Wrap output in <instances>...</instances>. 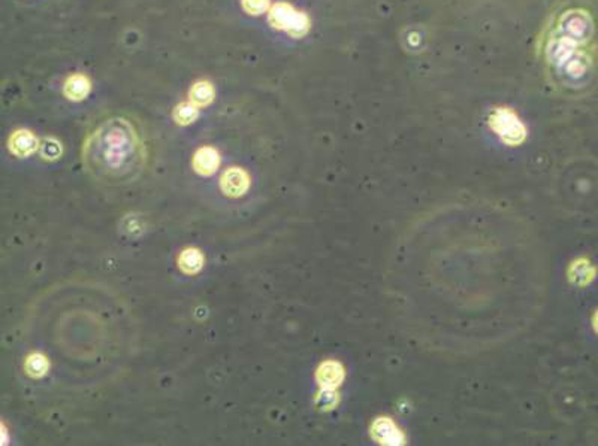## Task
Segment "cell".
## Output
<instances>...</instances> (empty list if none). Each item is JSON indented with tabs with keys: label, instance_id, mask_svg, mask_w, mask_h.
<instances>
[{
	"label": "cell",
	"instance_id": "cell-8",
	"mask_svg": "<svg viewBox=\"0 0 598 446\" xmlns=\"http://www.w3.org/2000/svg\"><path fill=\"white\" fill-rule=\"evenodd\" d=\"M320 379H322V384L325 385V387H332V385H335L337 384V381H338V371H337V366L335 364H332V363H328V364H325L324 367H322V371H320Z\"/></svg>",
	"mask_w": 598,
	"mask_h": 446
},
{
	"label": "cell",
	"instance_id": "cell-9",
	"mask_svg": "<svg viewBox=\"0 0 598 446\" xmlns=\"http://www.w3.org/2000/svg\"><path fill=\"white\" fill-rule=\"evenodd\" d=\"M14 150L18 154H29L33 150V139L29 135H18L14 141Z\"/></svg>",
	"mask_w": 598,
	"mask_h": 446
},
{
	"label": "cell",
	"instance_id": "cell-1",
	"mask_svg": "<svg viewBox=\"0 0 598 446\" xmlns=\"http://www.w3.org/2000/svg\"><path fill=\"white\" fill-rule=\"evenodd\" d=\"M83 161L88 173L99 181H134L146 164V148L134 122L125 117L102 121L84 143Z\"/></svg>",
	"mask_w": 598,
	"mask_h": 446
},
{
	"label": "cell",
	"instance_id": "cell-2",
	"mask_svg": "<svg viewBox=\"0 0 598 446\" xmlns=\"http://www.w3.org/2000/svg\"><path fill=\"white\" fill-rule=\"evenodd\" d=\"M559 29L564 38H567L576 43L590 41L594 31L592 20L585 10H569L564 14L559 21Z\"/></svg>",
	"mask_w": 598,
	"mask_h": 446
},
{
	"label": "cell",
	"instance_id": "cell-4",
	"mask_svg": "<svg viewBox=\"0 0 598 446\" xmlns=\"http://www.w3.org/2000/svg\"><path fill=\"white\" fill-rule=\"evenodd\" d=\"M221 188L228 196H242L249 188V178L239 169H230L221 178Z\"/></svg>",
	"mask_w": 598,
	"mask_h": 446
},
{
	"label": "cell",
	"instance_id": "cell-10",
	"mask_svg": "<svg viewBox=\"0 0 598 446\" xmlns=\"http://www.w3.org/2000/svg\"><path fill=\"white\" fill-rule=\"evenodd\" d=\"M592 324H594V329H595V331L598 333V310H597V314L594 315V319H592Z\"/></svg>",
	"mask_w": 598,
	"mask_h": 446
},
{
	"label": "cell",
	"instance_id": "cell-5",
	"mask_svg": "<svg viewBox=\"0 0 598 446\" xmlns=\"http://www.w3.org/2000/svg\"><path fill=\"white\" fill-rule=\"evenodd\" d=\"M180 269L187 275H195L204 267V255L195 248L184 250L179 257Z\"/></svg>",
	"mask_w": 598,
	"mask_h": 446
},
{
	"label": "cell",
	"instance_id": "cell-3",
	"mask_svg": "<svg viewBox=\"0 0 598 446\" xmlns=\"http://www.w3.org/2000/svg\"><path fill=\"white\" fill-rule=\"evenodd\" d=\"M492 129L508 143H519L525 138V129L522 122L510 109H496L491 117Z\"/></svg>",
	"mask_w": 598,
	"mask_h": 446
},
{
	"label": "cell",
	"instance_id": "cell-6",
	"mask_svg": "<svg viewBox=\"0 0 598 446\" xmlns=\"http://www.w3.org/2000/svg\"><path fill=\"white\" fill-rule=\"evenodd\" d=\"M195 167L199 173L211 175L217 167V155L211 150H202L196 155Z\"/></svg>",
	"mask_w": 598,
	"mask_h": 446
},
{
	"label": "cell",
	"instance_id": "cell-7",
	"mask_svg": "<svg viewBox=\"0 0 598 446\" xmlns=\"http://www.w3.org/2000/svg\"><path fill=\"white\" fill-rule=\"evenodd\" d=\"M48 367H50V364H48L46 357L39 355V354L30 355L29 359L26 360V372L33 377H41V376L46 375L48 371Z\"/></svg>",
	"mask_w": 598,
	"mask_h": 446
}]
</instances>
